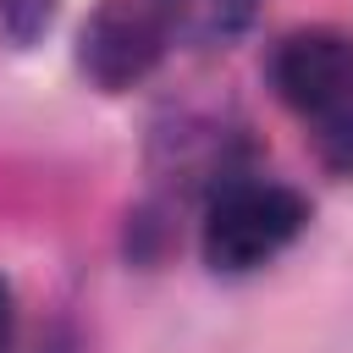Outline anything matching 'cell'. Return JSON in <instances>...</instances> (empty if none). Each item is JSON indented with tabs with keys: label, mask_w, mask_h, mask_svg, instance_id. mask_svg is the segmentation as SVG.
Segmentation results:
<instances>
[{
	"label": "cell",
	"mask_w": 353,
	"mask_h": 353,
	"mask_svg": "<svg viewBox=\"0 0 353 353\" xmlns=\"http://www.w3.org/2000/svg\"><path fill=\"white\" fill-rule=\"evenodd\" d=\"M171 44H188V50H226L237 44L254 17H259V0H154Z\"/></svg>",
	"instance_id": "cell-4"
},
{
	"label": "cell",
	"mask_w": 353,
	"mask_h": 353,
	"mask_svg": "<svg viewBox=\"0 0 353 353\" xmlns=\"http://www.w3.org/2000/svg\"><path fill=\"white\" fill-rule=\"evenodd\" d=\"M265 77L276 88V99L309 127H336L353 116V33L342 28H292L276 39L270 61H265Z\"/></svg>",
	"instance_id": "cell-2"
},
{
	"label": "cell",
	"mask_w": 353,
	"mask_h": 353,
	"mask_svg": "<svg viewBox=\"0 0 353 353\" xmlns=\"http://www.w3.org/2000/svg\"><path fill=\"white\" fill-rule=\"evenodd\" d=\"M171 50V33L154 0H99L77 28V72L99 94L143 88Z\"/></svg>",
	"instance_id": "cell-3"
},
{
	"label": "cell",
	"mask_w": 353,
	"mask_h": 353,
	"mask_svg": "<svg viewBox=\"0 0 353 353\" xmlns=\"http://www.w3.org/2000/svg\"><path fill=\"white\" fill-rule=\"evenodd\" d=\"M309 138H314V154H320L331 171L353 176V116L336 121V127H320V132H309Z\"/></svg>",
	"instance_id": "cell-6"
},
{
	"label": "cell",
	"mask_w": 353,
	"mask_h": 353,
	"mask_svg": "<svg viewBox=\"0 0 353 353\" xmlns=\"http://www.w3.org/2000/svg\"><path fill=\"white\" fill-rule=\"evenodd\" d=\"M0 353H11V287L0 281Z\"/></svg>",
	"instance_id": "cell-7"
},
{
	"label": "cell",
	"mask_w": 353,
	"mask_h": 353,
	"mask_svg": "<svg viewBox=\"0 0 353 353\" xmlns=\"http://www.w3.org/2000/svg\"><path fill=\"white\" fill-rule=\"evenodd\" d=\"M309 226V199L292 182L259 176V171H232L226 182L210 188L204 221H199V254L215 276H248L287 254Z\"/></svg>",
	"instance_id": "cell-1"
},
{
	"label": "cell",
	"mask_w": 353,
	"mask_h": 353,
	"mask_svg": "<svg viewBox=\"0 0 353 353\" xmlns=\"http://www.w3.org/2000/svg\"><path fill=\"white\" fill-rule=\"evenodd\" d=\"M55 11H61V0H0V39L11 50H33L50 33Z\"/></svg>",
	"instance_id": "cell-5"
}]
</instances>
